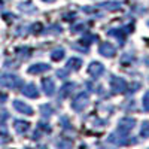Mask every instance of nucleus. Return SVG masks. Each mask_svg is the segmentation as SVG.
Masks as SVG:
<instances>
[{"mask_svg":"<svg viewBox=\"0 0 149 149\" xmlns=\"http://www.w3.org/2000/svg\"><path fill=\"white\" fill-rule=\"evenodd\" d=\"M140 137H143V139L149 137V122L148 121H145L140 127Z\"/></svg>","mask_w":149,"mask_h":149,"instance_id":"a211bd4d","label":"nucleus"},{"mask_svg":"<svg viewBox=\"0 0 149 149\" xmlns=\"http://www.w3.org/2000/svg\"><path fill=\"white\" fill-rule=\"evenodd\" d=\"M131 26L130 27H122V29H113V30H110L107 34L109 36H112V37H115V39L121 43V45H124L125 43V37H127V33H130L131 30Z\"/></svg>","mask_w":149,"mask_h":149,"instance_id":"39448f33","label":"nucleus"},{"mask_svg":"<svg viewBox=\"0 0 149 149\" xmlns=\"http://www.w3.org/2000/svg\"><path fill=\"white\" fill-rule=\"evenodd\" d=\"M8 100V95L5 94V93H2V91H0V103H5Z\"/></svg>","mask_w":149,"mask_h":149,"instance_id":"393cba45","label":"nucleus"},{"mask_svg":"<svg viewBox=\"0 0 149 149\" xmlns=\"http://www.w3.org/2000/svg\"><path fill=\"white\" fill-rule=\"evenodd\" d=\"M88 103H90V95H88V93H79V95L74 98V102H73V109L74 110H84L86 106H88Z\"/></svg>","mask_w":149,"mask_h":149,"instance_id":"20e7f679","label":"nucleus"},{"mask_svg":"<svg viewBox=\"0 0 149 149\" xmlns=\"http://www.w3.org/2000/svg\"><path fill=\"white\" fill-rule=\"evenodd\" d=\"M142 102H143V109H145L146 112H149V91L143 95V100H142Z\"/></svg>","mask_w":149,"mask_h":149,"instance_id":"4be33fe9","label":"nucleus"},{"mask_svg":"<svg viewBox=\"0 0 149 149\" xmlns=\"http://www.w3.org/2000/svg\"><path fill=\"white\" fill-rule=\"evenodd\" d=\"M42 88H43V93L46 95H52L55 93V82L52 78H43L42 79Z\"/></svg>","mask_w":149,"mask_h":149,"instance_id":"9d476101","label":"nucleus"},{"mask_svg":"<svg viewBox=\"0 0 149 149\" xmlns=\"http://www.w3.org/2000/svg\"><path fill=\"white\" fill-rule=\"evenodd\" d=\"M67 74H69V73H67V70H66V72H64V70H58V72H57V76H60L61 79H66Z\"/></svg>","mask_w":149,"mask_h":149,"instance_id":"b1692460","label":"nucleus"},{"mask_svg":"<svg viewBox=\"0 0 149 149\" xmlns=\"http://www.w3.org/2000/svg\"><path fill=\"white\" fill-rule=\"evenodd\" d=\"M0 137L2 139H9V133H8V128L5 125L0 124Z\"/></svg>","mask_w":149,"mask_h":149,"instance_id":"412c9836","label":"nucleus"},{"mask_svg":"<svg viewBox=\"0 0 149 149\" xmlns=\"http://www.w3.org/2000/svg\"><path fill=\"white\" fill-rule=\"evenodd\" d=\"M88 73L91 74L93 79H98L104 73V66L102 63H98V61H93L88 67Z\"/></svg>","mask_w":149,"mask_h":149,"instance_id":"423d86ee","label":"nucleus"},{"mask_svg":"<svg viewBox=\"0 0 149 149\" xmlns=\"http://www.w3.org/2000/svg\"><path fill=\"white\" fill-rule=\"evenodd\" d=\"M73 88H76V85L72 84V82H69V84L63 85V88L60 90V98H64V97L70 95V93L73 91Z\"/></svg>","mask_w":149,"mask_h":149,"instance_id":"dca6fc26","label":"nucleus"},{"mask_svg":"<svg viewBox=\"0 0 149 149\" xmlns=\"http://www.w3.org/2000/svg\"><path fill=\"white\" fill-rule=\"evenodd\" d=\"M9 118V113L6 110H3V109H0V121H5V119H8Z\"/></svg>","mask_w":149,"mask_h":149,"instance_id":"5701e85b","label":"nucleus"},{"mask_svg":"<svg viewBox=\"0 0 149 149\" xmlns=\"http://www.w3.org/2000/svg\"><path fill=\"white\" fill-rule=\"evenodd\" d=\"M134 127H136V119L134 118H130V116L122 118L119 121V124H118V130H121L124 133H130Z\"/></svg>","mask_w":149,"mask_h":149,"instance_id":"0eeeda50","label":"nucleus"},{"mask_svg":"<svg viewBox=\"0 0 149 149\" xmlns=\"http://www.w3.org/2000/svg\"><path fill=\"white\" fill-rule=\"evenodd\" d=\"M3 6V2H2V0H0V8H2Z\"/></svg>","mask_w":149,"mask_h":149,"instance_id":"bb28decb","label":"nucleus"},{"mask_svg":"<svg viewBox=\"0 0 149 149\" xmlns=\"http://www.w3.org/2000/svg\"><path fill=\"white\" fill-rule=\"evenodd\" d=\"M14 109L18 110L19 113H22V115H33V107L29 106L26 102L15 100V102H14Z\"/></svg>","mask_w":149,"mask_h":149,"instance_id":"1a4fd4ad","label":"nucleus"},{"mask_svg":"<svg viewBox=\"0 0 149 149\" xmlns=\"http://www.w3.org/2000/svg\"><path fill=\"white\" fill-rule=\"evenodd\" d=\"M19 9L22 12H27V14H31V12H36V8H33L31 3H21L19 5Z\"/></svg>","mask_w":149,"mask_h":149,"instance_id":"6ab92c4d","label":"nucleus"},{"mask_svg":"<svg viewBox=\"0 0 149 149\" xmlns=\"http://www.w3.org/2000/svg\"><path fill=\"white\" fill-rule=\"evenodd\" d=\"M0 85L5 88H10V90H17L19 86H22V79L15 76V74H0Z\"/></svg>","mask_w":149,"mask_h":149,"instance_id":"f257e3e1","label":"nucleus"},{"mask_svg":"<svg viewBox=\"0 0 149 149\" xmlns=\"http://www.w3.org/2000/svg\"><path fill=\"white\" fill-rule=\"evenodd\" d=\"M63 57H64V49H63V48H57V49H54L52 54H51V58H52L54 61H60Z\"/></svg>","mask_w":149,"mask_h":149,"instance_id":"f3484780","label":"nucleus"},{"mask_svg":"<svg viewBox=\"0 0 149 149\" xmlns=\"http://www.w3.org/2000/svg\"><path fill=\"white\" fill-rule=\"evenodd\" d=\"M109 143H113V145H125L128 142V133H124L121 130L116 128L115 133H112L107 139Z\"/></svg>","mask_w":149,"mask_h":149,"instance_id":"7ed1b4c3","label":"nucleus"},{"mask_svg":"<svg viewBox=\"0 0 149 149\" xmlns=\"http://www.w3.org/2000/svg\"><path fill=\"white\" fill-rule=\"evenodd\" d=\"M40 112H42V115H43L45 118L51 116V113H52V107H51V104H43V106L40 107Z\"/></svg>","mask_w":149,"mask_h":149,"instance_id":"aec40b11","label":"nucleus"},{"mask_svg":"<svg viewBox=\"0 0 149 149\" xmlns=\"http://www.w3.org/2000/svg\"><path fill=\"white\" fill-rule=\"evenodd\" d=\"M110 86H112V91H113L115 94H121L128 88L125 79H122L119 76H112L110 78Z\"/></svg>","mask_w":149,"mask_h":149,"instance_id":"f03ea898","label":"nucleus"},{"mask_svg":"<svg viewBox=\"0 0 149 149\" xmlns=\"http://www.w3.org/2000/svg\"><path fill=\"white\" fill-rule=\"evenodd\" d=\"M14 125H15L17 133H19V134H24L26 131H29V128H30V124L27 121H21V119H17L14 122Z\"/></svg>","mask_w":149,"mask_h":149,"instance_id":"ddd939ff","label":"nucleus"},{"mask_svg":"<svg viewBox=\"0 0 149 149\" xmlns=\"http://www.w3.org/2000/svg\"><path fill=\"white\" fill-rule=\"evenodd\" d=\"M97 8H102V9H109V10H118L121 9V3L119 2H104L100 5H95Z\"/></svg>","mask_w":149,"mask_h":149,"instance_id":"4468645a","label":"nucleus"},{"mask_svg":"<svg viewBox=\"0 0 149 149\" xmlns=\"http://www.w3.org/2000/svg\"><path fill=\"white\" fill-rule=\"evenodd\" d=\"M49 69H51V66H49V64H45V63H37V64L30 66L27 72H29L30 74H40V73H43V72H48Z\"/></svg>","mask_w":149,"mask_h":149,"instance_id":"9b49d317","label":"nucleus"},{"mask_svg":"<svg viewBox=\"0 0 149 149\" xmlns=\"http://www.w3.org/2000/svg\"><path fill=\"white\" fill-rule=\"evenodd\" d=\"M22 94L26 97H29V98H37V97H39V91H37L34 84H29V85L24 86V88H22Z\"/></svg>","mask_w":149,"mask_h":149,"instance_id":"f8f14e48","label":"nucleus"},{"mask_svg":"<svg viewBox=\"0 0 149 149\" xmlns=\"http://www.w3.org/2000/svg\"><path fill=\"white\" fill-rule=\"evenodd\" d=\"M81 66H82V60L78 57H73L67 61V69H70V70H79Z\"/></svg>","mask_w":149,"mask_h":149,"instance_id":"2eb2a0df","label":"nucleus"},{"mask_svg":"<svg viewBox=\"0 0 149 149\" xmlns=\"http://www.w3.org/2000/svg\"><path fill=\"white\" fill-rule=\"evenodd\" d=\"M43 2H48V3H51V2H54V0H43Z\"/></svg>","mask_w":149,"mask_h":149,"instance_id":"a878e982","label":"nucleus"},{"mask_svg":"<svg viewBox=\"0 0 149 149\" xmlns=\"http://www.w3.org/2000/svg\"><path fill=\"white\" fill-rule=\"evenodd\" d=\"M98 51H100V54H102L103 57L110 58V57H113V55L116 54V48L112 45L110 42H103V43L100 45V48H98Z\"/></svg>","mask_w":149,"mask_h":149,"instance_id":"6e6552de","label":"nucleus"}]
</instances>
